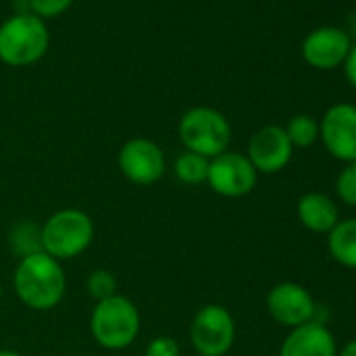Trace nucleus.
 Listing matches in <instances>:
<instances>
[{"label": "nucleus", "mask_w": 356, "mask_h": 356, "mask_svg": "<svg viewBox=\"0 0 356 356\" xmlns=\"http://www.w3.org/2000/svg\"><path fill=\"white\" fill-rule=\"evenodd\" d=\"M11 243H13V250L17 252V256H30V254H36V252H42V243H40V229L30 225V222H24V225H17L13 235H11Z\"/></svg>", "instance_id": "6ab92c4d"}, {"label": "nucleus", "mask_w": 356, "mask_h": 356, "mask_svg": "<svg viewBox=\"0 0 356 356\" xmlns=\"http://www.w3.org/2000/svg\"><path fill=\"white\" fill-rule=\"evenodd\" d=\"M0 300H3V285H0Z\"/></svg>", "instance_id": "a878e982"}, {"label": "nucleus", "mask_w": 356, "mask_h": 356, "mask_svg": "<svg viewBox=\"0 0 356 356\" xmlns=\"http://www.w3.org/2000/svg\"><path fill=\"white\" fill-rule=\"evenodd\" d=\"M74 3V0H30V9L36 17H57L63 11H67V7Z\"/></svg>", "instance_id": "412c9836"}, {"label": "nucleus", "mask_w": 356, "mask_h": 356, "mask_svg": "<svg viewBox=\"0 0 356 356\" xmlns=\"http://www.w3.org/2000/svg\"><path fill=\"white\" fill-rule=\"evenodd\" d=\"M51 34L34 13L13 15L0 26V61L11 67H26L40 61L49 49Z\"/></svg>", "instance_id": "20e7f679"}, {"label": "nucleus", "mask_w": 356, "mask_h": 356, "mask_svg": "<svg viewBox=\"0 0 356 356\" xmlns=\"http://www.w3.org/2000/svg\"><path fill=\"white\" fill-rule=\"evenodd\" d=\"M233 314L220 304H206L191 323V343L200 356H225L235 343Z\"/></svg>", "instance_id": "423d86ee"}, {"label": "nucleus", "mask_w": 356, "mask_h": 356, "mask_svg": "<svg viewBox=\"0 0 356 356\" xmlns=\"http://www.w3.org/2000/svg\"><path fill=\"white\" fill-rule=\"evenodd\" d=\"M78 356H80V354H78Z\"/></svg>", "instance_id": "bb28decb"}, {"label": "nucleus", "mask_w": 356, "mask_h": 356, "mask_svg": "<svg viewBox=\"0 0 356 356\" xmlns=\"http://www.w3.org/2000/svg\"><path fill=\"white\" fill-rule=\"evenodd\" d=\"M208 168H210V159L191 151L181 153L174 161V174L178 181L185 185H193V187L208 181Z\"/></svg>", "instance_id": "dca6fc26"}, {"label": "nucleus", "mask_w": 356, "mask_h": 356, "mask_svg": "<svg viewBox=\"0 0 356 356\" xmlns=\"http://www.w3.org/2000/svg\"><path fill=\"white\" fill-rule=\"evenodd\" d=\"M337 356H356V339L348 341V343L337 352Z\"/></svg>", "instance_id": "b1692460"}, {"label": "nucleus", "mask_w": 356, "mask_h": 356, "mask_svg": "<svg viewBox=\"0 0 356 356\" xmlns=\"http://www.w3.org/2000/svg\"><path fill=\"white\" fill-rule=\"evenodd\" d=\"M17 298L32 310H53L61 304L67 289L65 270L59 260L44 252L24 256L13 273Z\"/></svg>", "instance_id": "f257e3e1"}, {"label": "nucleus", "mask_w": 356, "mask_h": 356, "mask_svg": "<svg viewBox=\"0 0 356 356\" xmlns=\"http://www.w3.org/2000/svg\"><path fill=\"white\" fill-rule=\"evenodd\" d=\"M279 356H337L333 333L321 323H304L283 339Z\"/></svg>", "instance_id": "ddd939ff"}, {"label": "nucleus", "mask_w": 356, "mask_h": 356, "mask_svg": "<svg viewBox=\"0 0 356 356\" xmlns=\"http://www.w3.org/2000/svg\"><path fill=\"white\" fill-rule=\"evenodd\" d=\"M343 72H346V78L348 82L356 88V44H352L346 61H343Z\"/></svg>", "instance_id": "5701e85b"}, {"label": "nucleus", "mask_w": 356, "mask_h": 356, "mask_svg": "<svg viewBox=\"0 0 356 356\" xmlns=\"http://www.w3.org/2000/svg\"><path fill=\"white\" fill-rule=\"evenodd\" d=\"M140 331V312L136 304L118 293L97 302L90 314V333L105 350H124L134 343Z\"/></svg>", "instance_id": "f03ea898"}, {"label": "nucleus", "mask_w": 356, "mask_h": 356, "mask_svg": "<svg viewBox=\"0 0 356 356\" xmlns=\"http://www.w3.org/2000/svg\"><path fill=\"white\" fill-rule=\"evenodd\" d=\"M318 138L335 159L356 161V107L350 103L331 105L318 124Z\"/></svg>", "instance_id": "1a4fd4ad"}, {"label": "nucleus", "mask_w": 356, "mask_h": 356, "mask_svg": "<svg viewBox=\"0 0 356 356\" xmlns=\"http://www.w3.org/2000/svg\"><path fill=\"white\" fill-rule=\"evenodd\" d=\"M293 155V145L289 143L285 128L281 126H264L250 138L248 145V159L262 174H277L281 172Z\"/></svg>", "instance_id": "9b49d317"}, {"label": "nucleus", "mask_w": 356, "mask_h": 356, "mask_svg": "<svg viewBox=\"0 0 356 356\" xmlns=\"http://www.w3.org/2000/svg\"><path fill=\"white\" fill-rule=\"evenodd\" d=\"M268 314L283 327L296 329L304 323L312 321L314 314V300L306 287L293 281L277 283L266 298Z\"/></svg>", "instance_id": "9d476101"}, {"label": "nucleus", "mask_w": 356, "mask_h": 356, "mask_svg": "<svg viewBox=\"0 0 356 356\" xmlns=\"http://www.w3.org/2000/svg\"><path fill=\"white\" fill-rule=\"evenodd\" d=\"M95 239L92 218L76 208L59 210L40 227L42 252L55 260H72L84 254Z\"/></svg>", "instance_id": "7ed1b4c3"}, {"label": "nucleus", "mask_w": 356, "mask_h": 356, "mask_svg": "<svg viewBox=\"0 0 356 356\" xmlns=\"http://www.w3.org/2000/svg\"><path fill=\"white\" fill-rule=\"evenodd\" d=\"M329 254L346 268H356V218L339 220L327 233Z\"/></svg>", "instance_id": "2eb2a0df"}, {"label": "nucleus", "mask_w": 356, "mask_h": 356, "mask_svg": "<svg viewBox=\"0 0 356 356\" xmlns=\"http://www.w3.org/2000/svg\"><path fill=\"white\" fill-rule=\"evenodd\" d=\"M118 165L126 181L136 187H149L163 176L165 155L157 143L136 136L122 145L118 153Z\"/></svg>", "instance_id": "6e6552de"}, {"label": "nucleus", "mask_w": 356, "mask_h": 356, "mask_svg": "<svg viewBox=\"0 0 356 356\" xmlns=\"http://www.w3.org/2000/svg\"><path fill=\"white\" fill-rule=\"evenodd\" d=\"M178 136L187 151L214 159L229 149L231 124L212 107H193L178 122Z\"/></svg>", "instance_id": "39448f33"}, {"label": "nucleus", "mask_w": 356, "mask_h": 356, "mask_svg": "<svg viewBox=\"0 0 356 356\" xmlns=\"http://www.w3.org/2000/svg\"><path fill=\"white\" fill-rule=\"evenodd\" d=\"M352 49L350 36L333 26L318 28L306 36L302 42V57L308 65L316 70H333L343 65Z\"/></svg>", "instance_id": "f8f14e48"}, {"label": "nucleus", "mask_w": 356, "mask_h": 356, "mask_svg": "<svg viewBox=\"0 0 356 356\" xmlns=\"http://www.w3.org/2000/svg\"><path fill=\"white\" fill-rule=\"evenodd\" d=\"M145 356H181V346L170 335H159L147 343Z\"/></svg>", "instance_id": "4be33fe9"}, {"label": "nucleus", "mask_w": 356, "mask_h": 356, "mask_svg": "<svg viewBox=\"0 0 356 356\" xmlns=\"http://www.w3.org/2000/svg\"><path fill=\"white\" fill-rule=\"evenodd\" d=\"M210 189L222 197H243L254 191L258 183V172L243 153L225 151L210 159L208 181Z\"/></svg>", "instance_id": "0eeeda50"}, {"label": "nucleus", "mask_w": 356, "mask_h": 356, "mask_svg": "<svg viewBox=\"0 0 356 356\" xmlns=\"http://www.w3.org/2000/svg\"><path fill=\"white\" fill-rule=\"evenodd\" d=\"M298 218L312 233H329L339 222V212L325 193H306L298 202Z\"/></svg>", "instance_id": "4468645a"}, {"label": "nucleus", "mask_w": 356, "mask_h": 356, "mask_svg": "<svg viewBox=\"0 0 356 356\" xmlns=\"http://www.w3.org/2000/svg\"><path fill=\"white\" fill-rule=\"evenodd\" d=\"M86 291L90 293L95 302H103L107 298L118 296V279L111 270L97 268L86 279Z\"/></svg>", "instance_id": "a211bd4d"}, {"label": "nucleus", "mask_w": 356, "mask_h": 356, "mask_svg": "<svg viewBox=\"0 0 356 356\" xmlns=\"http://www.w3.org/2000/svg\"><path fill=\"white\" fill-rule=\"evenodd\" d=\"M0 356H22L19 352H15V350H7V348H3L0 350Z\"/></svg>", "instance_id": "393cba45"}, {"label": "nucleus", "mask_w": 356, "mask_h": 356, "mask_svg": "<svg viewBox=\"0 0 356 356\" xmlns=\"http://www.w3.org/2000/svg\"><path fill=\"white\" fill-rule=\"evenodd\" d=\"M335 191L343 204L356 208V161H350L339 172L337 181H335Z\"/></svg>", "instance_id": "aec40b11"}, {"label": "nucleus", "mask_w": 356, "mask_h": 356, "mask_svg": "<svg viewBox=\"0 0 356 356\" xmlns=\"http://www.w3.org/2000/svg\"><path fill=\"white\" fill-rule=\"evenodd\" d=\"M285 134H287V138H289V143H291L293 147L306 149V147L314 145L316 138H318V122H316L312 115L298 113V115H293V118L287 122Z\"/></svg>", "instance_id": "f3484780"}]
</instances>
